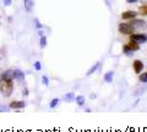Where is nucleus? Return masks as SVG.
<instances>
[{
  "label": "nucleus",
  "instance_id": "nucleus-30",
  "mask_svg": "<svg viewBox=\"0 0 147 132\" xmlns=\"http://www.w3.org/2000/svg\"><path fill=\"white\" fill-rule=\"evenodd\" d=\"M0 81H1V72H0Z\"/></svg>",
  "mask_w": 147,
  "mask_h": 132
},
{
  "label": "nucleus",
  "instance_id": "nucleus-27",
  "mask_svg": "<svg viewBox=\"0 0 147 132\" xmlns=\"http://www.w3.org/2000/svg\"><path fill=\"white\" fill-rule=\"evenodd\" d=\"M22 94H24V95H26V97H27V95H28V89H27V88H25L24 90H22Z\"/></svg>",
  "mask_w": 147,
  "mask_h": 132
},
{
  "label": "nucleus",
  "instance_id": "nucleus-21",
  "mask_svg": "<svg viewBox=\"0 0 147 132\" xmlns=\"http://www.w3.org/2000/svg\"><path fill=\"white\" fill-rule=\"evenodd\" d=\"M34 23H36V27H37V28H38V29H42V23H40V22H39V20L38 19H34Z\"/></svg>",
  "mask_w": 147,
  "mask_h": 132
},
{
  "label": "nucleus",
  "instance_id": "nucleus-18",
  "mask_svg": "<svg viewBox=\"0 0 147 132\" xmlns=\"http://www.w3.org/2000/svg\"><path fill=\"white\" fill-rule=\"evenodd\" d=\"M98 67H99V62H97V64H94V65L93 66H92L91 67V69L88 70V71H87V75H92V74H93V72H96V71H97V69H98Z\"/></svg>",
  "mask_w": 147,
  "mask_h": 132
},
{
  "label": "nucleus",
  "instance_id": "nucleus-19",
  "mask_svg": "<svg viewBox=\"0 0 147 132\" xmlns=\"http://www.w3.org/2000/svg\"><path fill=\"white\" fill-rule=\"evenodd\" d=\"M39 45H40V48H45V45H47V38H45V36H43V37H40V43H39Z\"/></svg>",
  "mask_w": 147,
  "mask_h": 132
},
{
  "label": "nucleus",
  "instance_id": "nucleus-6",
  "mask_svg": "<svg viewBox=\"0 0 147 132\" xmlns=\"http://www.w3.org/2000/svg\"><path fill=\"white\" fill-rule=\"evenodd\" d=\"M144 62H142L141 60H134V62H132V69H134L135 74H141L142 70H144Z\"/></svg>",
  "mask_w": 147,
  "mask_h": 132
},
{
  "label": "nucleus",
  "instance_id": "nucleus-1",
  "mask_svg": "<svg viewBox=\"0 0 147 132\" xmlns=\"http://www.w3.org/2000/svg\"><path fill=\"white\" fill-rule=\"evenodd\" d=\"M13 92V81H1L0 82V93H1L5 98L11 97V94Z\"/></svg>",
  "mask_w": 147,
  "mask_h": 132
},
{
  "label": "nucleus",
  "instance_id": "nucleus-29",
  "mask_svg": "<svg viewBox=\"0 0 147 132\" xmlns=\"http://www.w3.org/2000/svg\"><path fill=\"white\" fill-rule=\"evenodd\" d=\"M38 34L40 36V37H43V36H44V34H43V31H42V29H38Z\"/></svg>",
  "mask_w": 147,
  "mask_h": 132
},
{
  "label": "nucleus",
  "instance_id": "nucleus-25",
  "mask_svg": "<svg viewBox=\"0 0 147 132\" xmlns=\"http://www.w3.org/2000/svg\"><path fill=\"white\" fill-rule=\"evenodd\" d=\"M3 3H4V5L5 6H10L12 4V0H3Z\"/></svg>",
  "mask_w": 147,
  "mask_h": 132
},
{
  "label": "nucleus",
  "instance_id": "nucleus-16",
  "mask_svg": "<svg viewBox=\"0 0 147 132\" xmlns=\"http://www.w3.org/2000/svg\"><path fill=\"white\" fill-rule=\"evenodd\" d=\"M139 81L141 82V83H147V71L142 72V74H140L139 76Z\"/></svg>",
  "mask_w": 147,
  "mask_h": 132
},
{
  "label": "nucleus",
  "instance_id": "nucleus-10",
  "mask_svg": "<svg viewBox=\"0 0 147 132\" xmlns=\"http://www.w3.org/2000/svg\"><path fill=\"white\" fill-rule=\"evenodd\" d=\"M123 53H124V54H126L127 56H131L135 52L132 50V49H131L130 47H129L127 44H124V45H123Z\"/></svg>",
  "mask_w": 147,
  "mask_h": 132
},
{
  "label": "nucleus",
  "instance_id": "nucleus-4",
  "mask_svg": "<svg viewBox=\"0 0 147 132\" xmlns=\"http://www.w3.org/2000/svg\"><path fill=\"white\" fill-rule=\"evenodd\" d=\"M130 40H135L139 44H144L147 42V34L145 33H132L130 36Z\"/></svg>",
  "mask_w": 147,
  "mask_h": 132
},
{
  "label": "nucleus",
  "instance_id": "nucleus-12",
  "mask_svg": "<svg viewBox=\"0 0 147 132\" xmlns=\"http://www.w3.org/2000/svg\"><path fill=\"white\" fill-rule=\"evenodd\" d=\"M113 78H114V72H113V71H108L107 74L104 75V81L107 82V83H110V82H113Z\"/></svg>",
  "mask_w": 147,
  "mask_h": 132
},
{
  "label": "nucleus",
  "instance_id": "nucleus-22",
  "mask_svg": "<svg viewBox=\"0 0 147 132\" xmlns=\"http://www.w3.org/2000/svg\"><path fill=\"white\" fill-rule=\"evenodd\" d=\"M146 89H147V87H145V88H140L139 90H136V92L134 93V95H140V94H142V93H144Z\"/></svg>",
  "mask_w": 147,
  "mask_h": 132
},
{
  "label": "nucleus",
  "instance_id": "nucleus-2",
  "mask_svg": "<svg viewBox=\"0 0 147 132\" xmlns=\"http://www.w3.org/2000/svg\"><path fill=\"white\" fill-rule=\"evenodd\" d=\"M119 33H121L124 36H131L132 33H135V28L130 25V22H121L118 26Z\"/></svg>",
  "mask_w": 147,
  "mask_h": 132
},
{
  "label": "nucleus",
  "instance_id": "nucleus-11",
  "mask_svg": "<svg viewBox=\"0 0 147 132\" xmlns=\"http://www.w3.org/2000/svg\"><path fill=\"white\" fill-rule=\"evenodd\" d=\"M127 45L130 47L132 50L134 52H137V50H140V44L139 43H136L135 40H129V43H127Z\"/></svg>",
  "mask_w": 147,
  "mask_h": 132
},
{
  "label": "nucleus",
  "instance_id": "nucleus-9",
  "mask_svg": "<svg viewBox=\"0 0 147 132\" xmlns=\"http://www.w3.org/2000/svg\"><path fill=\"white\" fill-rule=\"evenodd\" d=\"M13 80H17L18 82H24L25 81V74L21 70H13Z\"/></svg>",
  "mask_w": 147,
  "mask_h": 132
},
{
  "label": "nucleus",
  "instance_id": "nucleus-3",
  "mask_svg": "<svg viewBox=\"0 0 147 132\" xmlns=\"http://www.w3.org/2000/svg\"><path fill=\"white\" fill-rule=\"evenodd\" d=\"M130 25L136 29H145L147 27V22L142 19H132L130 20Z\"/></svg>",
  "mask_w": 147,
  "mask_h": 132
},
{
  "label": "nucleus",
  "instance_id": "nucleus-20",
  "mask_svg": "<svg viewBox=\"0 0 147 132\" xmlns=\"http://www.w3.org/2000/svg\"><path fill=\"white\" fill-rule=\"evenodd\" d=\"M58 103H59V99L55 98V99H53V101L49 103V107H50V108H55V107L58 105Z\"/></svg>",
  "mask_w": 147,
  "mask_h": 132
},
{
  "label": "nucleus",
  "instance_id": "nucleus-8",
  "mask_svg": "<svg viewBox=\"0 0 147 132\" xmlns=\"http://www.w3.org/2000/svg\"><path fill=\"white\" fill-rule=\"evenodd\" d=\"M9 80L13 81V70H11V69L5 70L4 72H1V81H9Z\"/></svg>",
  "mask_w": 147,
  "mask_h": 132
},
{
  "label": "nucleus",
  "instance_id": "nucleus-7",
  "mask_svg": "<svg viewBox=\"0 0 147 132\" xmlns=\"http://www.w3.org/2000/svg\"><path fill=\"white\" fill-rule=\"evenodd\" d=\"M10 109H13V110H18V109H22L26 107V103L24 101H13L9 104Z\"/></svg>",
  "mask_w": 147,
  "mask_h": 132
},
{
  "label": "nucleus",
  "instance_id": "nucleus-17",
  "mask_svg": "<svg viewBox=\"0 0 147 132\" xmlns=\"http://www.w3.org/2000/svg\"><path fill=\"white\" fill-rule=\"evenodd\" d=\"M139 13L142 16H147V4L146 5H141L139 7Z\"/></svg>",
  "mask_w": 147,
  "mask_h": 132
},
{
  "label": "nucleus",
  "instance_id": "nucleus-15",
  "mask_svg": "<svg viewBox=\"0 0 147 132\" xmlns=\"http://www.w3.org/2000/svg\"><path fill=\"white\" fill-rule=\"evenodd\" d=\"M24 1H25V7H26V10H27V11H31L32 7H33V1H32V0H24Z\"/></svg>",
  "mask_w": 147,
  "mask_h": 132
},
{
  "label": "nucleus",
  "instance_id": "nucleus-5",
  "mask_svg": "<svg viewBox=\"0 0 147 132\" xmlns=\"http://www.w3.org/2000/svg\"><path fill=\"white\" fill-rule=\"evenodd\" d=\"M139 15L137 11H134V10H127V11H124L121 13V19L125 20V21H130L132 19H136V16Z\"/></svg>",
  "mask_w": 147,
  "mask_h": 132
},
{
  "label": "nucleus",
  "instance_id": "nucleus-23",
  "mask_svg": "<svg viewBox=\"0 0 147 132\" xmlns=\"http://www.w3.org/2000/svg\"><path fill=\"white\" fill-rule=\"evenodd\" d=\"M42 82H43L44 86H48V84H49V78H48L47 76H43V77H42Z\"/></svg>",
  "mask_w": 147,
  "mask_h": 132
},
{
  "label": "nucleus",
  "instance_id": "nucleus-14",
  "mask_svg": "<svg viewBox=\"0 0 147 132\" xmlns=\"http://www.w3.org/2000/svg\"><path fill=\"white\" fill-rule=\"evenodd\" d=\"M75 101H76V103H77V105L82 107V105L85 104V97H84V95H77V97L75 98Z\"/></svg>",
  "mask_w": 147,
  "mask_h": 132
},
{
  "label": "nucleus",
  "instance_id": "nucleus-28",
  "mask_svg": "<svg viewBox=\"0 0 147 132\" xmlns=\"http://www.w3.org/2000/svg\"><path fill=\"white\" fill-rule=\"evenodd\" d=\"M139 0H126V3L127 4H135V3H137Z\"/></svg>",
  "mask_w": 147,
  "mask_h": 132
},
{
  "label": "nucleus",
  "instance_id": "nucleus-26",
  "mask_svg": "<svg viewBox=\"0 0 147 132\" xmlns=\"http://www.w3.org/2000/svg\"><path fill=\"white\" fill-rule=\"evenodd\" d=\"M10 110V107H0V113L3 111H9Z\"/></svg>",
  "mask_w": 147,
  "mask_h": 132
},
{
  "label": "nucleus",
  "instance_id": "nucleus-13",
  "mask_svg": "<svg viewBox=\"0 0 147 132\" xmlns=\"http://www.w3.org/2000/svg\"><path fill=\"white\" fill-rule=\"evenodd\" d=\"M75 98H76V97H75V93H74V92L66 93V94L63 97V99H64V101H65V102H72Z\"/></svg>",
  "mask_w": 147,
  "mask_h": 132
},
{
  "label": "nucleus",
  "instance_id": "nucleus-24",
  "mask_svg": "<svg viewBox=\"0 0 147 132\" xmlns=\"http://www.w3.org/2000/svg\"><path fill=\"white\" fill-rule=\"evenodd\" d=\"M34 69H36V71H40L42 66H40V62H39V61H36V62H34Z\"/></svg>",
  "mask_w": 147,
  "mask_h": 132
}]
</instances>
